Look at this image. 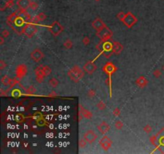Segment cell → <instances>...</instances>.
Wrapping results in <instances>:
<instances>
[{
  "instance_id": "obj_13",
  "label": "cell",
  "mask_w": 164,
  "mask_h": 154,
  "mask_svg": "<svg viewBox=\"0 0 164 154\" xmlns=\"http://www.w3.org/2000/svg\"><path fill=\"white\" fill-rule=\"evenodd\" d=\"M83 70L84 71L87 72V74L92 75L94 72L97 70V66L92 61H88L86 63L85 65L83 66Z\"/></svg>"
},
{
  "instance_id": "obj_11",
  "label": "cell",
  "mask_w": 164,
  "mask_h": 154,
  "mask_svg": "<svg viewBox=\"0 0 164 154\" xmlns=\"http://www.w3.org/2000/svg\"><path fill=\"white\" fill-rule=\"evenodd\" d=\"M83 137L87 140V143L89 144H92L93 142H95V140L97 139L98 137V135L96 133L94 132L91 129H90V130H87L86 132L84 134H83Z\"/></svg>"
},
{
  "instance_id": "obj_19",
  "label": "cell",
  "mask_w": 164,
  "mask_h": 154,
  "mask_svg": "<svg viewBox=\"0 0 164 154\" xmlns=\"http://www.w3.org/2000/svg\"><path fill=\"white\" fill-rule=\"evenodd\" d=\"M79 112H81V114L83 115V116L86 119H91L93 117V114L91 112H90L87 109H86L85 108H83L81 104L79 105Z\"/></svg>"
},
{
  "instance_id": "obj_6",
  "label": "cell",
  "mask_w": 164,
  "mask_h": 154,
  "mask_svg": "<svg viewBox=\"0 0 164 154\" xmlns=\"http://www.w3.org/2000/svg\"><path fill=\"white\" fill-rule=\"evenodd\" d=\"M117 67L114 65V64L111 62H108L106 63L105 65L102 67V71H103L106 74L108 75V78L110 80V82L112 84V80H111V76L112 75L117 71Z\"/></svg>"
},
{
  "instance_id": "obj_33",
  "label": "cell",
  "mask_w": 164,
  "mask_h": 154,
  "mask_svg": "<svg viewBox=\"0 0 164 154\" xmlns=\"http://www.w3.org/2000/svg\"><path fill=\"white\" fill-rule=\"evenodd\" d=\"M95 95H96V92L94 90V89H90L87 92V96L90 98H94V97L95 96Z\"/></svg>"
},
{
  "instance_id": "obj_35",
  "label": "cell",
  "mask_w": 164,
  "mask_h": 154,
  "mask_svg": "<svg viewBox=\"0 0 164 154\" xmlns=\"http://www.w3.org/2000/svg\"><path fill=\"white\" fill-rule=\"evenodd\" d=\"M125 16H126V14L125 13H123V12H119L118 15H117V19H119L120 21H123V19H124V18H125Z\"/></svg>"
},
{
  "instance_id": "obj_25",
  "label": "cell",
  "mask_w": 164,
  "mask_h": 154,
  "mask_svg": "<svg viewBox=\"0 0 164 154\" xmlns=\"http://www.w3.org/2000/svg\"><path fill=\"white\" fill-rule=\"evenodd\" d=\"M42 67H43V72L46 76L49 75L51 73V68L50 67H48L47 65H42Z\"/></svg>"
},
{
  "instance_id": "obj_21",
  "label": "cell",
  "mask_w": 164,
  "mask_h": 154,
  "mask_svg": "<svg viewBox=\"0 0 164 154\" xmlns=\"http://www.w3.org/2000/svg\"><path fill=\"white\" fill-rule=\"evenodd\" d=\"M47 19V15L44 13H39L38 15H36L35 17H34L31 20L32 23H39V22H43L45 19Z\"/></svg>"
},
{
  "instance_id": "obj_20",
  "label": "cell",
  "mask_w": 164,
  "mask_h": 154,
  "mask_svg": "<svg viewBox=\"0 0 164 154\" xmlns=\"http://www.w3.org/2000/svg\"><path fill=\"white\" fill-rule=\"evenodd\" d=\"M112 43H113V52H114V54L119 55L122 51V50H123V46H122L120 43L115 42V41H113Z\"/></svg>"
},
{
  "instance_id": "obj_39",
  "label": "cell",
  "mask_w": 164,
  "mask_h": 154,
  "mask_svg": "<svg viewBox=\"0 0 164 154\" xmlns=\"http://www.w3.org/2000/svg\"><path fill=\"white\" fill-rule=\"evenodd\" d=\"M113 115L114 116H119V115H120V109L118 108H114V110H113Z\"/></svg>"
},
{
  "instance_id": "obj_40",
  "label": "cell",
  "mask_w": 164,
  "mask_h": 154,
  "mask_svg": "<svg viewBox=\"0 0 164 154\" xmlns=\"http://www.w3.org/2000/svg\"><path fill=\"white\" fill-rule=\"evenodd\" d=\"M9 35H10L9 31H8L7 29L3 30V32H2V36H3V37H4V38H7V37H8V36H9Z\"/></svg>"
},
{
  "instance_id": "obj_17",
  "label": "cell",
  "mask_w": 164,
  "mask_h": 154,
  "mask_svg": "<svg viewBox=\"0 0 164 154\" xmlns=\"http://www.w3.org/2000/svg\"><path fill=\"white\" fill-rule=\"evenodd\" d=\"M135 84H136V85L138 88H143L146 86H147V84H148V80H147L144 76H140L135 80Z\"/></svg>"
},
{
  "instance_id": "obj_12",
  "label": "cell",
  "mask_w": 164,
  "mask_h": 154,
  "mask_svg": "<svg viewBox=\"0 0 164 154\" xmlns=\"http://www.w3.org/2000/svg\"><path fill=\"white\" fill-rule=\"evenodd\" d=\"M44 57V54L43 51L39 48H36L31 53V58L34 60L35 62H39L41 61Z\"/></svg>"
},
{
  "instance_id": "obj_26",
  "label": "cell",
  "mask_w": 164,
  "mask_h": 154,
  "mask_svg": "<svg viewBox=\"0 0 164 154\" xmlns=\"http://www.w3.org/2000/svg\"><path fill=\"white\" fill-rule=\"evenodd\" d=\"M63 46L67 48V49H71L72 47H73V43L71 39H67L66 41L63 43Z\"/></svg>"
},
{
  "instance_id": "obj_18",
  "label": "cell",
  "mask_w": 164,
  "mask_h": 154,
  "mask_svg": "<svg viewBox=\"0 0 164 154\" xmlns=\"http://www.w3.org/2000/svg\"><path fill=\"white\" fill-rule=\"evenodd\" d=\"M31 1V0H18L17 1V5L19 9L22 10H26L27 8L30 7V4Z\"/></svg>"
},
{
  "instance_id": "obj_3",
  "label": "cell",
  "mask_w": 164,
  "mask_h": 154,
  "mask_svg": "<svg viewBox=\"0 0 164 154\" xmlns=\"http://www.w3.org/2000/svg\"><path fill=\"white\" fill-rule=\"evenodd\" d=\"M67 75L72 81L75 83H79L84 77V71L83 69H81L79 66L75 65L68 71Z\"/></svg>"
},
{
  "instance_id": "obj_38",
  "label": "cell",
  "mask_w": 164,
  "mask_h": 154,
  "mask_svg": "<svg viewBox=\"0 0 164 154\" xmlns=\"http://www.w3.org/2000/svg\"><path fill=\"white\" fill-rule=\"evenodd\" d=\"M82 42H83V43L84 44L85 46H87L88 44L91 43V40H90V38H88L87 36H86V37H84V38L83 39Z\"/></svg>"
},
{
  "instance_id": "obj_5",
  "label": "cell",
  "mask_w": 164,
  "mask_h": 154,
  "mask_svg": "<svg viewBox=\"0 0 164 154\" xmlns=\"http://www.w3.org/2000/svg\"><path fill=\"white\" fill-rule=\"evenodd\" d=\"M38 29H37L36 26L35 25V23H28L26 24L25 27L23 30V34L25 35L27 38L31 39L32 37H34L35 35L37 33Z\"/></svg>"
},
{
  "instance_id": "obj_8",
  "label": "cell",
  "mask_w": 164,
  "mask_h": 154,
  "mask_svg": "<svg viewBox=\"0 0 164 154\" xmlns=\"http://www.w3.org/2000/svg\"><path fill=\"white\" fill-rule=\"evenodd\" d=\"M49 31L54 36H58L63 31V27L61 25L59 22L55 21L49 27Z\"/></svg>"
},
{
  "instance_id": "obj_44",
  "label": "cell",
  "mask_w": 164,
  "mask_h": 154,
  "mask_svg": "<svg viewBox=\"0 0 164 154\" xmlns=\"http://www.w3.org/2000/svg\"><path fill=\"white\" fill-rule=\"evenodd\" d=\"M83 115L81 114V112H79V122L82 120V119H83Z\"/></svg>"
},
{
  "instance_id": "obj_22",
  "label": "cell",
  "mask_w": 164,
  "mask_h": 154,
  "mask_svg": "<svg viewBox=\"0 0 164 154\" xmlns=\"http://www.w3.org/2000/svg\"><path fill=\"white\" fill-rule=\"evenodd\" d=\"M11 78H9V76L4 75L3 76V78L1 79V83L4 85V86H10L11 84Z\"/></svg>"
},
{
  "instance_id": "obj_34",
  "label": "cell",
  "mask_w": 164,
  "mask_h": 154,
  "mask_svg": "<svg viewBox=\"0 0 164 154\" xmlns=\"http://www.w3.org/2000/svg\"><path fill=\"white\" fill-rule=\"evenodd\" d=\"M143 130H144V132L146 133H147V134H149V133L152 131V128H151L150 125L149 124H146L144 126V128H143Z\"/></svg>"
},
{
  "instance_id": "obj_2",
  "label": "cell",
  "mask_w": 164,
  "mask_h": 154,
  "mask_svg": "<svg viewBox=\"0 0 164 154\" xmlns=\"http://www.w3.org/2000/svg\"><path fill=\"white\" fill-rule=\"evenodd\" d=\"M97 50L99 51L106 58L109 59L111 55L114 53L113 52V43L112 42L110 41H101L96 45Z\"/></svg>"
},
{
  "instance_id": "obj_4",
  "label": "cell",
  "mask_w": 164,
  "mask_h": 154,
  "mask_svg": "<svg viewBox=\"0 0 164 154\" xmlns=\"http://www.w3.org/2000/svg\"><path fill=\"white\" fill-rule=\"evenodd\" d=\"M96 35L102 40V41H103V42L109 41L113 36V31L110 30L108 27H105L104 28H102V30L98 31L96 32Z\"/></svg>"
},
{
  "instance_id": "obj_46",
  "label": "cell",
  "mask_w": 164,
  "mask_h": 154,
  "mask_svg": "<svg viewBox=\"0 0 164 154\" xmlns=\"http://www.w3.org/2000/svg\"><path fill=\"white\" fill-rule=\"evenodd\" d=\"M162 70L164 71V65H163V67H162Z\"/></svg>"
},
{
  "instance_id": "obj_14",
  "label": "cell",
  "mask_w": 164,
  "mask_h": 154,
  "mask_svg": "<svg viewBox=\"0 0 164 154\" xmlns=\"http://www.w3.org/2000/svg\"><path fill=\"white\" fill-rule=\"evenodd\" d=\"M92 27L95 29L96 31L102 30V28H104L105 27H106V23L102 21V20L100 18H96L91 23Z\"/></svg>"
},
{
  "instance_id": "obj_41",
  "label": "cell",
  "mask_w": 164,
  "mask_h": 154,
  "mask_svg": "<svg viewBox=\"0 0 164 154\" xmlns=\"http://www.w3.org/2000/svg\"><path fill=\"white\" fill-rule=\"evenodd\" d=\"M6 67H7V63L3 60H0V70L4 69Z\"/></svg>"
},
{
  "instance_id": "obj_42",
  "label": "cell",
  "mask_w": 164,
  "mask_h": 154,
  "mask_svg": "<svg viewBox=\"0 0 164 154\" xmlns=\"http://www.w3.org/2000/svg\"><path fill=\"white\" fill-rule=\"evenodd\" d=\"M48 97H52V98H55V97H57V93L55 91H52L50 94L48 95Z\"/></svg>"
},
{
  "instance_id": "obj_43",
  "label": "cell",
  "mask_w": 164,
  "mask_h": 154,
  "mask_svg": "<svg viewBox=\"0 0 164 154\" xmlns=\"http://www.w3.org/2000/svg\"><path fill=\"white\" fill-rule=\"evenodd\" d=\"M4 43V37L1 35V37H0V45H3Z\"/></svg>"
},
{
  "instance_id": "obj_28",
  "label": "cell",
  "mask_w": 164,
  "mask_h": 154,
  "mask_svg": "<svg viewBox=\"0 0 164 154\" xmlns=\"http://www.w3.org/2000/svg\"><path fill=\"white\" fill-rule=\"evenodd\" d=\"M87 141L85 138H82L79 140V148H83L86 147V145H87Z\"/></svg>"
},
{
  "instance_id": "obj_1",
  "label": "cell",
  "mask_w": 164,
  "mask_h": 154,
  "mask_svg": "<svg viewBox=\"0 0 164 154\" xmlns=\"http://www.w3.org/2000/svg\"><path fill=\"white\" fill-rule=\"evenodd\" d=\"M32 19L26 10L19 9L7 18V23L18 35L23 34L26 24L31 23Z\"/></svg>"
},
{
  "instance_id": "obj_15",
  "label": "cell",
  "mask_w": 164,
  "mask_h": 154,
  "mask_svg": "<svg viewBox=\"0 0 164 154\" xmlns=\"http://www.w3.org/2000/svg\"><path fill=\"white\" fill-rule=\"evenodd\" d=\"M35 76H36V81H37V82H38L39 84L43 83V81L44 80V77L46 75H45L44 72H43L42 65L38 67L35 69Z\"/></svg>"
},
{
  "instance_id": "obj_45",
  "label": "cell",
  "mask_w": 164,
  "mask_h": 154,
  "mask_svg": "<svg viewBox=\"0 0 164 154\" xmlns=\"http://www.w3.org/2000/svg\"><path fill=\"white\" fill-rule=\"evenodd\" d=\"M95 1H96V2H99V1H101V0H95Z\"/></svg>"
},
{
  "instance_id": "obj_29",
  "label": "cell",
  "mask_w": 164,
  "mask_h": 154,
  "mask_svg": "<svg viewBox=\"0 0 164 154\" xmlns=\"http://www.w3.org/2000/svg\"><path fill=\"white\" fill-rule=\"evenodd\" d=\"M114 127H115L118 130H121L122 127H123V123H122L121 120H117L115 121V123H114Z\"/></svg>"
},
{
  "instance_id": "obj_16",
  "label": "cell",
  "mask_w": 164,
  "mask_h": 154,
  "mask_svg": "<svg viewBox=\"0 0 164 154\" xmlns=\"http://www.w3.org/2000/svg\"><path fill=\"white\" fill-rule=\"evenodd\" d=\"M110 125L106 122H105V121H102L99 124H98L97 126V129L98 130V132L102 135H105L110 130Z\"/></svg>"
},
{
  "instance_id": "obj_31",
  "label": "cell",
  "mask_w": 164,
  "mask_h": 154,
  "mask_svg": "<svg viewBox=\"0 0 164 154\" xmlns=\"http://www.w3.org/2000/svg\"><path fill=\"white\" fill-rule=\"evenodd\" d=\"M30 9L31 10H32V11H36L37 9L39 8V5H38V3H35V2H32L31 1V4H30Z\"/></svg>"
},
{
  "instance_id": "obj_30",
  "label": "cell",
  "mask_w": 164,
  "mask_h": 154,
  "mask_svg": "<svg viewBox=\"0 0 164 154\" xmlns=\"http://www.w3.org/2000/svg\"><path fill=\"white\" fill-rule=\"evenodd\" d=\"M18 78H13L11 80V84H10V88H12L14 86H15L16 84H18L19 83V80H18Z\"/></svg>"
},
{
  "instance_id": "obj_9",
  "label": "cell",
  "mask_w": 164,
  "mask_h": 154,
  "mask_svg": "<svg viewBox=\"0 0 164 154\" xmlns=\"http://www.w3.org/2000/svg\"><path fill=\"white\" fill-rule=\"evenodd\" d=\"M112 144H113V141L111 140V139H110L107 136H103L99 140L100 146L104 151L109 150L110 147H111Z\"/></svg>"
},
{
  "instance_id": "obj_32",
  "label": "cell",
  "mask_w": 164,
  "mask_h": 154,
  "mask_svg": "<svg viewBox=\"0 0 164 154\" xmlns=\"http://www.w3.org/2000/svg\"><path fill=\"white\" fill-rule=\"evenodd\" d=\"M21 95H22V92H20V90H18V89H15V90H13V92H12V96L15 97V98H18V97H19Z\"/></svg>"
},
{
  "instance_id": "obj_23",
  "label": "cell",
  "mask_w": 164,
  "mask_h": 154,
  "mask_svg": "<svg viewBox=\"0 0 164 154\" xmlns=\"http://www.w3.org/2000/svg\"><path fill=\"white\" fill-rule=\"evenodd\" d=\"M25 91H26V93H27V96H34L36 92V88H35V86L31 85V86H30L27 89H26Z\"/></svg>"
},
{
  "instance_id": "obj_27",
  "label": "cell",
  "mask_w": 164,
  "mask_h": 154,
  "mask_svg": "<svg viewBox=\"0 0 164 154\" xmlns=\"http://www.w3.org/2000/svg\"><path fill=\"white\" fill-rule=\"evenodd\" d=\"M97 108H98V110L102 111V110H104V109H106V105L103 101H99V102L97 104Z\"/></svg>"
},
{
  "instance_id": "obj_24",
  "label": "cell",
  "mask_w": 164,
  "mask_h": 154,
  "mask_svg": "<svg viewBox=\"0 0 164 154\" xmlns=\"http://www.w3.org/2000/svg\"><path fill=\"white\" fill-rule=\"evenodd\" d=\"M59 84V80H57L56 78H51L50 80H49V85H50L51 88L58 87Z\"/></svg>"
},
{
  "instance_id": "obj_7",
  "label": "cell",
  "mask_w": 164,
  "mask_h": 154,
  "mask_svg": "<svg viewBox=\"0 0 164 154\" xmlns=\"http://www.w3.org/2000/svg\"><path fill=\"white\" fill-rule=\"evenodd\" d=\"M137 22H138L137 18L131 12H127L126 14L125 18L123 19V21H122V23L125 24V26L127 27L128 28H131Z\"/></svg>"
},
{
  "instance_id": "obj_36",
  "label": "cell",
  "mask_w": 164,
  "mask_h": 154,
  "mask_svg": "<svg viewBox=\"0 0 164 154\" xmlns=\"http://www.w3.org/2000/svg\"><path fill=\"white\" fill-rule=\"evenodd\" d=\"M162 73H161V71L160 70H158V69H156V70H154L153 71V75L155 77V78H159V77L161 76Z\"/></svg>"
},
{
  "instance_id": "obj_10",
  "label": "cell",
  "mask_w": 164,
  "mask_h": 154,
  "mask_svg": "<svg viewBox=\"0 0 164 154\" xmlns=\"http://www.w3.org/2000/svg\"><path fill=\"white\" fill-rule=\"evenodd\" d=\"M15 73H16V78H18L19 80L23 79L27 73V67L25 64H19L16 67Z\"/></svg>"
},
{
  "instance_id": "obj_37",
  "label": "cell",
  "mask_w": 164,
  "mask_h": 154,
  "mask_svg": "<svg viewBox=\"0 0 164 154\" xmlns=\"http://www.w3.org/2000/svg\"><path fill=\"white\" fill-rule=\"evenodd\" d=\"M14 5H15V3H14V0H9V1H7V2L6 3L5 8H7V7H9V8L13 7Z\"/></svg>"
}]
</instances>
